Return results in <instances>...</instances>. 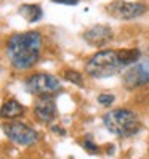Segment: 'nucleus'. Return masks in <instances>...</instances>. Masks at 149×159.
Listing matches in <instances>:
<instances>
[{
	"mask_svg": "<svg viewBox=\"0 0 149 159\" xmlns=\"http://www.w3.org/2000/svg\"><path fill=\"white\" fill-rule=\"evenodd\" d=\"M42 35L37 31L13 34L7 40V53L15 69H29L40 60Z\"/></svg>",
	"mask_w": 149,
	"mask_h": 159,
	"instance_id": "1",
	"label": "nucleus"
},
{
	"mask_svg": "<svg viewBox=\"0 0 149 159\" xmlns=\"http://www.w3.org/2000/svg\"><path fill=\"white\" fill-rule=\"evenodd\" d=\"M125 68L119 57V50H101L95 53L85 64V72L93 79H104L116 76Z\"/></svg>",
	"mask_w": 149,
	"mask_h": 159,
	"instance_id": "2",
	"label": "nucleus"
},
{
	"mask_svg": "<svg viewBox=\"0 0 149 159\" xmlns=\"http://www.w3.org/2000/svg\"><path fill=\"white\" fill-rule=\"evenodd\" d=\"M103 124L111 134L117 137H132L141 127L138 114L124 108L107 111L103 116Z\"/></svg>",
	"mask_w": 149,
	"mask_h": 159,
	"instance_id": "3",
	"label": "nucleus"
},
{
	"mask_svg": "<svg viewBox=\"0 0 149 159\" xmlns=\"http://www.w3.org/2000/svg\"><path fill=\"white\" fill-rule=\"evenodd\" d=\"M26 90L32 95H56L63 90L58 77L46 72H37L26 80Z\"/></svg>",
	"mask_w": 149,
	"mask_h": 159,
	"instance_id": "4",
	"label": "nucleus"
},
{
	"mask_svg": "<svg viewBox=\"0 0 149 159\" xmlns=\"http://www.w3.org/2000/svg\"><path fill=\"white\" fill-rule=\"evenodd\" d=\"M106 13L111 15L116 20H124V21H132L136 20L141 15L146 13L147 7L144 3L138 2H127V0H114L106 5Z\"/></svg>",
	"mask_w": 149,
	"mask_h": 159,
	"instance_id": "5",
	"label": "nucleus"
},
{
	"mask_svg": "<svg viewBox=\"0 0 149 159\" xmlns=\"http://www.w3.org/2000/svg\"><path fill=\"white\" fill-rule=\"evenodd\" d=\"M122 84L128 90H135L149 84V57L128 66V69L124 72Z\"/></svg>",
	"mask_w": 149,
	"mask_h": 159,
	"instance_id": "6",
	"label": "nucleus"
},
{
	"mask_svg": "<svg viewBox=\"0 0 149 159\" xmlns=\"http://www.w3.org/2000/svg\"><path fill=\"white\" fill-rule=\"evenodd\" d=\"M2 129H3V134L13 143L21 145V146H29L35 143L37 138H39V134L31 125H27L24 122H7L2 125Z\"/></svg>",
	"mask_w": 149,
	"mask_h": 159,
	"instance_id": "7",
	"label": "nucleus"
},
{
	"mask_svg": "<svg viewBox=\"0 0 149 159\" xmlns=\"http://www.w3.org/2000/svg\"><path fill=\"white\" fill-rule=\"evenodd\" d=\"M34 114L39 122H51L56 117V101L55 95H39L34 101Z\"/></svg>",
	"mask_w": 149,
	"mask_h": 159,
	"instance_id": "8",
	"label": "nucleus"
},
{
	"mask_svg": "<svg viewBox=\"0 0 149 159\" xmlns=\"http://www.w3.org/2000/svg\"><path fill=\"white\" fill-rule=\"evenodd\" d=\"M112 29L107 24H95L82 34L83 40L91 47H104L112 40Z\"/></svg>",
	"mask_w": 149,
	"mask_h": 159,
	"instance_id": "9",
	"label": "nucleus"
},
{
	"mask_svg": "<svg viewBox=\"0 0 149 159\" xmlns=\"http://www.w3.org/2000/svg\"><path fill=\"white\" fill-rule=\"evenodd\" d=\"M0 114L3 119H18L24 114V106L16 100H8L0 108Z\"/></svg>",
	"mask_w": 149,
	"mask_h": 159,
	"instance_id": "10",
	"label": "nucleus"
},
{
	"mask_svg": "<svg viewBox=\"0 0 149 159\" xmlns=\"http://www.w3.org/2000/svg\"><path fill=\"white\" fill-rule=\"evenodd\" d=\"M18 13H20L27 23H35L43 16L42 7L37 5V3H24V5H21L20 8H18Z\"/></svg>",
	"mask_w": 149,
	"mask_h": 159,
	"instance_id": "11",
	"label": "nucleus"
},
{
	"mask_svg": "<svg viewBox=\"0 0 149 159\" xmlns=\"http://www.w3.org/2000/svg\"><path fill=\"white\" fill-rule=\"evenodd\" d=\"M119 57L122 60L124 66L127 68L141 60V52L138 48H122V50H119Z\"/></svg>",
	"mask_w": 149,
	"mask_h": 159,
	"instance_id": "12",
	"label": "nucleus"
},
{
	"mask_svg": "<svg viewBox=\"0 0 149 159\" xmlns=\"http://www.w3.org/2000/svg\"><path fill=\"white\" fill-rule=\"evenodd\" d=\"M64 79H66L68 82H72V84H76V85L82 87L83 85V77H82V74L77 72V71H74V69H68V71H64Z\"/></svg>",
	"mask_w": 149,
	"mask_h": 159,
	"instance_id": "13",
	"label": "nucleus"
},
{
	"mask_svg": "<svg viewBox=\"0 0 149 159\" xmlns=\"http://www.w3.org/2000/svg\"><path fill=\"white\" fill-rule=\"evenodd\" d=\"M83 149H85V151H88L90 154H96V153H99V146H96L95 143H93L91 135H88L85 140H83Z\"/></svg>",
	"mask_w": 149,
	"mask_h": 159,
	"instance_id": "14",
	"label": "nucleus"
},
{
	"mask_svg": "<svg viewBox=\"0 0 149 159\" xmlns=\"http://www.w3.org/2000/svg\"><path fill=\"white\" fill-rule=\"evenodd\" d=\"M116 97L112 95V93H101V95H98V103L103 106H111L114 103Z\"/></svg>",
	"mask_w": 149,
	"mask_h": 159,
	"instance_id": "15",
	"label": "nucleus"
},
{
	"mask_svg": "<svg viewBox=\"0 0 149 159\" xmlns=\"http://www.w3.org/2000/svg\"><path fill=\"white\" fill-rule=\"evenodd\" d=\"M51 2H55V3H59V5L74 7V5H77V2H79V0H51Z\"/></svg>",
	"mask_w": 149,
	"mask_h": 159,
	"instance_id": "16",
	"label": "nucleus"
},
{
	"mask_svg": "<svg viewBox=\"0 0 149 159\" xmlns=\"http://www.w3.org/2000/svg\"><path fill=\"white\" fill-rule=\"evenodd\" d=\"M51 130H53V132H56L58 135H61V137H64V135H66V130H64L63 127H58V125H53V127H51Z\"/></svg>",
	"mask_w": 149,
	"mask_h": 159,
	"instance_id": "17",
	"label": "nucleus"
}]
</instances>
